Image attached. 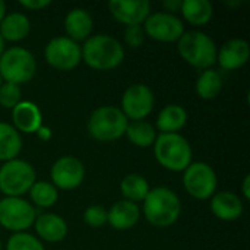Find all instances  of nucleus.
I'll return each mask as SVG.
<instances>
[{
	"label": "nucleus",
	"instance_id": "obj_2",
	"mask_svg": "<svg viewBox=\"0 0 250 250\" xmlns=\"http://www.w3.org/2000/svg\"><path fill=\"white\" fill-rule=\"evenodd\" d=\"M144 212L149 224L155 227H170L180 218L182 204L171 189L160 186L151 189L144 199Z\"/></svg>",
	"mask_w": 250,
	"mask_h": 250
},
{
	"label": "nucleus",
	"instance_id": "obj_39",
	"mask_svg": "<svg viewBox=\"0 0 250 250\" xmlns=\"http://www.w3.org/2000/svg\"><path fill=\"white\" fill-rule=\"evenodd\" d=\"M227 4H229V6H240L242 3H240V1H227Z\"/></svg>",
	"mask_w": 250,
	"mask_h": 250
},
{
	"label": "nucleus",
	"instance_id": "obj_27",
	"mask_svg": "<svg viewBox=\"0 0 250 250\" xmlns=\"http://www.w3.org/2000/svg\"><path fill=\"white\" fill-rule=\"evenodd\" d=\"M223 89V78L214 69L204 70L196 81V94L202 100H214Z\"/></svg>",
	"mask_w": 250,
	"mask_h": 250
},
{
	"label": "nucleus",
	"instance_id": "obj_28",
	"mask_svg": "<svg viewBox=\"0 0 250 250\" xmlns=\"http://www.w3.org/2000/svg\"><path fill=\"white\" fill-rule=\"evenodd\" d=\"M29 198L38 208H50L59 199V192L50 182H35L29 189Z\"/></svg>",
	"mask_w": 250,
	"mask_h": 250
},
{
	"label": "nucleus",
	"instance_id": "obj_24",
	"mask_svg": "<svg viewBox=\"0 0 250 250\" xmlns=\"http://www.w3.org/2000/svg\"><path fill=\"white\" fill-rule=\"evenodd\" d=\"M22 149V139L19 132L7 125L0 122V161L15 160Z\"/></svg>",
	"mask_w": 250,
	"mask_h": 250
},
{
	"label": "nucleus",
	"instance_id": "obj_14",
	"mask_svg": "<svg viewBox=\"0 0 250 250\" xmlns=\"http://www.w3.org/2000/svg\"><path fill=\"white\" fill-rule=\"evenodd\" d=\"M108 9L113 18L126 26L141 25L146 21L151 12V4L146 0H111Z\"/></svg>",
	"mask_w": 250,
	"mask_h": 250
},
{
	"label": "nucleus",
	"instance_id": "obj_32",
	"mask_svg": "<svg viewBox=\"0 0 250 250\" xmlns=\"http://www.w3.org/2000/svg\"><path fill=\"white\" fill-rule=\"evenodd\" d=\"M125 41L132 48H139L145 41V31L141 25L126 26L125 31Z\"/></svg>",
	"mask_w": 250,
	"mask_h": 250
},
{
	"label": "nucleus",
	"instance_id": "obj_25",
	"mask_svg": "<svg viewBox=\"0 0 250 250\" xmlns=\"http://www.w3.org/2000/svg\"><path fill=\"white\" fill-rule=\"evenodd\" d=\"M120 190H122V195L126 198V201L136 204V202L144 201L151 189L145 177L133 173V174H127L123 177V180L120 182Z\"/></svg>",
	"mask_w": 250,
	"mask_h": 250
},
{
	"label": "nucleus",
	"instance_id": "obj_1",
	"mask_svg": "<svg viewBox=\"0 0 250 250\" xmlns=\"http://www.w3.org/2000/svg\"><path fill=\"white\" fill-rule=\"evenodd\" d=\"M82 60L94 70H111L122 64L125 48L120 41L107 34L89 37L81 47Z\"/></svg>",
	"mask_w": 250,
	"mask_h": 250
},
{
	"label": "nucleus",
	"instance_id": "obj_29",
	"mask_svg": "<svg viewBox=\"0 0 250 250\" xmlns=\"http://www.w3.org/2000/svg\"><path fill=\"white\" fill-rule=\"evenodd\" d=\"M6 250H45L42 243L32 234L15 233L6 245Z\"/></svg>",
	"mask_w": 250,
	"mask_h": 250
},
{
	"label": "nucleus",
	"instance_id": "obj_10",
	"mask_svg": "<svg viewBox=\"0 0 250 250\" xmlns=\"http://www.w3.org/2000/svg\"><path fill=\"white\" fill-rule=\"evenodd\" d=\"M47 63L57 70H72L82 60L81 45L69 37H56L50 40L44 50Z\"/></svg>",
	"mask_w": 250,
	"mask_h": 250
},
{
	"label": "nucleus",
	"instance_id": "obj_33",
	"mask_svg": "<svg viewBox=\"0 0 250 250\" xmlns=\"http://www.w3.org/2000/svg\"><path fill=\"white\" fill-rule=\"evenodd\" d=\"M19 4L28 10H42L47 6H50L51 1H48V0H22V1H19Z\"/></svg>",
	"mask_w": 250,
	"mask_h": 250
},
{
	"label": "nucleus",
	"instance_id": "obj_11",
	"mask_svg": "<svg viewBox=\"0 0 250 250\" xmlns=\"http://www.w3.org/2000/svg\"><path fill=\"white\" fill-rule=\"evenodd\" d=\"M154 104L155 97L151 88L144 83H135L125 91L120 110L126 116V119L136 122L144 120L146 116H149Z\"/></svg>",
	"mask_w": 250,
	"mask_h": 250
},
{
	"label": "nucleus",
	"instance_id": "obj_38",
	"mask_svg": "<svg viewBox=\"0 0 250 250\" xmlns=\"http://www.w3.org/2000/svg\"><path fill=\"white\" fill-rule=\"evenodd\" d=\"M3 51H4V41H3V38L0 37V56L3 54Z\"/></svg>",
	"mask_w": 250,
	"mask_h": 250
},
{
	"label": "nucleus",
	"instance_id": "obj_17",
	"mask_svg": "<svg viewBox=\"0 0 250 250\" xmlns=\"http://www.w3.org/2000/svg\"><path fill=\"white\" fill-rule=\"evenodd\" d=\"M139 217L141 211L138 205L126 199L116 202L110 211H107V223H110V226L116 230L132 229L139 221Z\"/></svg>",
	"mask_w": 250,
	"mask_h": 250
},
{
	"label": "nucleus",
	"instance_id": "obj_12",
	"mask_svg": "<svg viewBox=\"0 0 250 250\" xmlns=\"http://www.w3.org/2000/svg\"><path fill=\"white\" fill-rule=\"evenodd\" d=\"M145 34L160 42H174L185 32V25L173 13L157 12L146 18L145 21Z\"/></svg>",
	"mask_w": 250,
	"mask_h": 250
},
{
	"label": "nucleus",
	"instance_id": "obj_3",
	"mask_svg": "<svg viewBox=\"0 0 250 250\" xmlns=\"http://www.w3.org/2000/svg\"><path fill=\"white\" fill-rule=\"evenodd\" d=\"M158 164L170 171H185L192 164V146L180 133H161L154 142Z\"/></svg>",
	"mask_w": 250,
	"mask_h": 250
},
{
	"label": "nucleus",
	"instance_id": "obj_30",
	"mask_svg": "<svg viewBox=\"0 0 250 250\" xmlns=\"http://www.w3.org/2000/svg\"><path fill=\"white\" fill-rule=\"evenodd\" d=\"M21 88L19 85L4 82L0 85V105L4 108H13L21 103Z\"/></svg>",
	"mask_w": 250,
	"mask_h": 250
},
{
	"label": "nucleus",
	"instance_id": "obj_31",
	"mask_svg": "<svg viewBox=\"0 0 250 250\" xmlns=\"http://www.w3.org/2000/svg\"><path fill=\"white\" fill-rule=\"evenodd\" d=\"M83 221L89 227H103L104 224H107V209L101 205L88 207L83 212Z\"/></svg>",
	"mask_w": 250,
	"mask_h": 250
},
{
	"label": "nucleus",
	"instance_id": "obj_35",
	"mask_svg": "<svg viewBox=\"0 0 250 250\" xmlns=\"http://www.w3.org/2000/svg\"><path fill=\"white\" fill-rule=\"evenodd\" d=\"M242 192H243V196L245 199H250V176H245L243 179V185H242Z\"/></svg>",
	"mask_w": 250,
	"mask_h": 250
},
{
	"label": "nucleus",
	"instance_id": "obj_22",
	"mask_svg": "<svg viewBox=\"0 0 250 250\" xmlns=\"http://www.w3.org/2000/svg\"><path fill=\"white\" fill-rule=\"evenodd\" d=\"M188 123V111L177 104L166 105L157 117V129L161 133H179Z\"/></svg>",
	"mask_w": 250,
	"mask_h": 250
},
{
	"label": "nucleus",
	"instance_id": "obj_36",
	"mask_svg": "<svg viewBox=\"0 0 250 250\" xmlns=\"http://www.w3.org/2000/svg\"><path fill=\"white\" fill-rule=\"evenodd\" d=\"M163 4H164V7H167L168 10L174 12V10L180 9V6H182V1H179V0H168V1H164Z\"/></svg>",
	"mask_w": 250,
	"mask_h": 250
},
{
	"label": "nucleus",
	"instance_id": "obj_26",
	"mask_svg": "<svg viewBox=\"0 0 250 250\" xmlns=\"http://www.w3.org/2000/svg\"><path fill=\"white\" fill-rule=\"evenodd\" d=\"M125 133L133 145L141 146V148L154 145V142L157 139V132H155L154 126L144 120H136V122L127 123Z\"/></svg>",
	"mask_w": 250,
	"mask_h": 250
},
{
	"label": "nucleus",
	"instance_id": "obj_23",
	"mask_svg": "<svg viewBox=\"0 0 250 250\" xmlns=\"http://www.w3.org/2000/svg\"><path fill=\"white\" fill-rule=\"evenodd\" d=\"M183 18L195 25V26H204L209 23L214 15L212 3L208 0H185L180 6Z\"/></svg>",
	"mask_w": 250,
	"mask_h": 250
},
{
	"label": "nucleus",
	"instance_id": "obj_7",
	"mask_svg": "<svg viewBox=\"0 0 250 250\" xmlns=\"http://www.w3.org/2000/svg\"><path fill=\"white\" fill-rule=\"evenodd\" d=\"M35 183L34 167L23 160H10L0 167V192L7 198H21Z\"/></svg>",
	"mask_w": 250,
	"mask_h": 250
},
{
	"label": "nucleus",
	"instance_id": "obj_34",
	"mask_svg": "<svg viewBox=\"0 0 250 250\" xmlns=\"http://www.w3.org/2000/svg\"><path fill=\"white\" fill-rule=\"evenodd\" d=\"M35 133H37L38 138L42 139V141H48V139L51 138V130H50L48 127H45V126H41Z\"/></svg>",
	"mask_w": 250,
	"mask_h": 250
},
{
	"label": "nucleus",
	"instance_id": "obj_13",
	"mask_svg": "<svg viewBox=\"0 0 250 250\" xmlns=\"http://www.w3.org/2000/svg\"><path fill=\"white\" fill-rule=\"evenodd\" d=\"M85 177L83 164L75 157H62L51 167L53 186L62 190H73L79 188Z\"/></svg>",
	"mask_w": 250,
	"mask_h": 250
},
{
	"label": "nucleus",
	"instance_id": "obj_21",
	"mask_svg": "<svg viewBox=\"0 0 250 250\" xmlns=\"http://www.w3.org/2000/svg\"><path fill=\"white\" fill-rule=\"evenodd\" d=\"M31 31V23L26 15L23 13H9L0 22V37L3 41H21Z\"/></svg>",
	"mask_w": 250,
	"mask_h": 250
},
{
	"label": "nucleus",
	"instance_id": "obj_20",
	"mask_svg": "<svg viewBox=\"0 0 250 250\" xmlns=\"http://www.w3.org/2000/svg\"><path fill=\"white\" fill-rule=\"evenodd\" d=\"M92 26H94V22H92L91 15L82 7H75L66 15L64 29L69 38L73 41L88 40L92 32Z\"/></svg>",
	"mask_w": 250,
	"mask_h": 250
},
{
	"label": "nucleus",
	"instance_id": "obj_8",
	"mask_svg": "<svg viewBox=\"0 0 250 250\" xmlns=\"http://www.w3.org/2000/svg\"><path fill=\"white\" fill-rule=\"evenodd\" d=\"M37 218L35 208L22 198H3L0 201V226L15 233L28 230Z\"/></svg>",
	"mask_w": 250,
	"mask_h": 250
},
{
	"label": "nucleus",
	"instance_id": "obj_16",
	"mask_svg": "<svg viewBox=\"0 0 250 250\" xmlns=\"http://www.w3.org/2000/svg\"><path fill=\"white\" fill-rule=\"evenodd\" d=\"M13 127L23 133H35L42 126L40 108L31 101H21L12 108Z\"/></svg>",
	"mask_w": 250,
	"mask_h": 250
},
{
	"label": "nucleus",
	"instance_id": "obj_18",
	"mask_svg": "<svg viewBox=\"0 0 250 250\" xmlns=\"http://www.w3.org/2000/svg\"><path fill=\"white\" fill-rule=\"evenodd\" d=\"M211 211L223 221H234L243 214V202L233 192H220L211 198Z\"/></svg>",
	"mask_w": 250,
	"mask_h": 250
},
{
	"label": "nucleus",
	"instance_id": "obj_15",
	"mask_svg": "<svg viewBox=\"0 0 250 250\" xmlns=\"http://www.w3.org/2000/svg\"><path fill=\"white\" fill-rule=\"evenodd\" d=\"M249 56V42L242 38H234L224 42L220 51H217V62L224 70H236L248 63Z\"/></svg>",
	"mask_w": 250,
	"mask_h": 250
},
{
	"label": "nucleus",
	"instance_id": "obj_5",
	"mask_svg": "<svg viewBox=\"0 0 250 250\" xmlns=\"http://www.w3.org/2000/svg\"><path fill=\"white\" fill-rule=\"evenodd\" d=\"M127 123L129 122L120 108L103 105L91 114L88 120V132L100 142H113L125 135Z\"/></svg>",
	"mask_w": 250,
	"mask_h": 250
},
{
	"label": "nucleus",
	"instance_id": "obj_40",
	"mask_svg": "<svg viewBox=\"0 0 250 250\" xmlns=\"http://www.w3.org/2000/svg\"><path fill=\"white\" fill-rule=\"evenodd\" d=\"M3 83V79H1V76H0V85Z\"/></svg>",
	"mask_w": 250,
	"mask_h": 250
},
{
	"label": "nucleus",
	"instance_id": "obj_37",
	"mask_svg": "<svg viewBox=\"0 0 250 250\" xmlns=\"http://www.w3.org/2000/svg\"><path fill=\"white\" fill-rule=\"evenodd\" d=\"M4 16H6V3L0 0V22L3 21Z\"/></svg>",
	"mask_w": 250,
	"mask_h": 250
},
{
	"label": "nucleus",
	"instance_id": "obj_4",
	"mask_svg": "<svg viewBox=\"0 0 250 250\" xmlns=\"http://www.w3.org/2000/svg\"><path fill=\"white\" fill-rule=\"evenodd\" d=\"M182 59L193 67L211 69L217 62V45L214 40L201 31H188L177 41Z\"/></svg>",
	"mask_w": 250,
	"mask_h": 250
},
{
	"label": "nucleus",
	"instance_id": "obj_6",
	"mask_svg": "<svg viewBox=\"0 0 250 250\" xmlns=\"http://www.w3.org/2000/svg\"><path fill=\"white\" fill-rule=\"evenodd\" d=\"M35 70V57L23 47H10L0 56V76L9 83H26L34 78Z\"/></svg>",
	"mask_w": 250,
	"mask_h": 250
},
{
	"label": "nucleus",
	"instance_id": "obj_19",
	"mask_svg": "<svg viewBox=\"0 0 250 250\" xmlns=\"http://www.w3.org/2000/svg\"><path fill=\"white\" fill-rule=\"evenodd\" d=\"M34 226L40 239L50 243H59L64 240V237L67 236L66 221L56 214H42L37 217Z\"/></svg>",
	"mask_w": 250,
	"mask_h": 250
},
{
	"label": "nucleus",
	"instance_id": "obj_9",
	"mask_svg": "<svg viewBox=\"0 0 250 250\" xmlns=\"http://www.w3.org/2000/svg\"><path fill=\"white\" fill-rule=\"evenodd\" d=\"M218 185L217 174L214 168L207 163H192L183 174V186L186 192L198 199H209L215 195V189Z\"/></svg>",
	"mask_w": 250,
	"mask_h": 250
},
{
	"label": "nucleus",
	"instance_id": "obj_41",
	"mask_svg": "<svg viewBox=\"0 0 250 250\" xmlns=\"http://www.w3.org/2000/svg\"><path fill=\"white\" fill-rule=\"evenodd\" d=\"M0 250H1V243H0Z\"/></svg>",
	"mask_w": 250,
	"mask_h": 250
}]
</instances>
